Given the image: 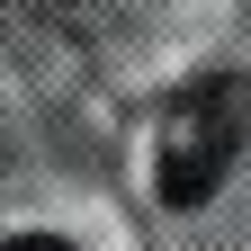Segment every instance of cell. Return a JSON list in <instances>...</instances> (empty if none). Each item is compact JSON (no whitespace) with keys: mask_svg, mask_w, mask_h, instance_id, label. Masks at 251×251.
Instances as JSON below:
<instances>
[{"mask_svg":"<svg viewBox=\"0 0 251 251\" xmlns=\"http://www.w3.org/2000/svg\"><path fill=\"white\" fill-rule=\"evenodd\" d=\"M242 135H251V81L242 72L188 81L162 108V135H152V188H162V206H206L225 188V171L242 162Z\"/></svg>","mask_w":251,"mask_h":251,"instance_id":"obj_1","label":"cell"},{"mask_svg":"<svg viewBox=\"0 0 251 251\" xmlns=\"http://www.w3.org/2000/svg\"><path fill=\"white\" fill-rule=\"evenodd\" d=\"M0 251H72V242H54V233H18V242H0Z\"/></svg>","mask_w":251,"mask_h":251,"instance_id":"obj_2","label":"cell"}]
</instances>
